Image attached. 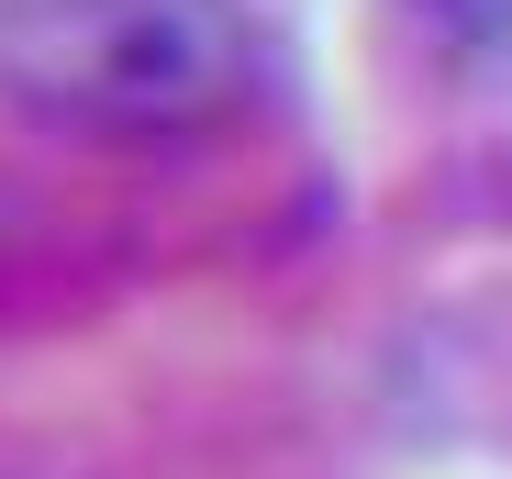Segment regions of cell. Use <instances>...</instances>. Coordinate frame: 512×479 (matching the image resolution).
Returning a JSON list of instances; mask_svg holds the SVG:
<instances>
[{"mask_svg":"<svg viewBox=\"0 0 512 479\" xmlns=\"http://www.w3.org/2000/svg\"><path fill=\"white\" fill-rule=\"evenodd\" d=\"M268 78L245 0H0V101L56 134H212Z\"/></svg>","mask_w":512,"mask_h":479,"instance_id":"obj_1","label":"cell"},{"mask_svg":"<svg viewBox=\"0 0 512 479\" xmlns=\"http://www.w3.org/2000/svg\"><path fill=\"white\" fill-rule=\"evenodd\" d=\"M401 23L457 90H501L512 101V0H401Z\"/></svg>","mask_w":512,"mask_h":479,"instance_id":"obj_2","label":"cell"},{"mask_svg":"<svg viewBox=\"0 0 512 479\" xmlns=\"http://www.w3.org/2000/svg\"><path fill=\"white\" fill-rule=\"evenodd\" d=\"M0 479H56V468H34V457H0Z\"/></svg>","mask_w":512,"mask_h":479,"instance_id":"obj_3","label":"cell"}]
</instances>
